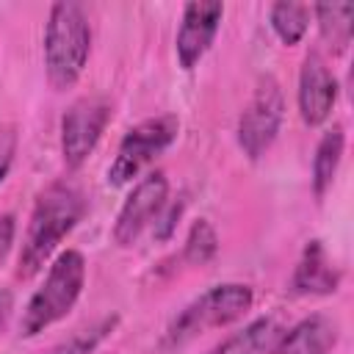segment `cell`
Returning a JSON list of instances; mask_svg holds the SVG:
<instances>
[{
	"label": "cell",
	"mask_w": 354,
	"mask_h": 354,
	"mask_svg": "<svg viewBox=\"0 0 354 354\" xmlns=\"http://www.w3.org/2000/svg\"><path fill=\"white\" fill-rule=\"evenodd\" d=\"M86 213V196L75 183H53L44 188L33 205L28 232L19 252V277H33L50 254L58 249L64 235L80 221Z\"/></svg>",
	"instance_id": "6da1fadb"
},
{
	"label": "cell",
	"mask_w": 354,
	"mask_h": 354,
	"mask_svg": "<svg viewBox=\"0 0 354 354\" xmlns=\"http://www.w3.org/2000/svg\"><path fill=\"white\" fill-rule=\"evenodd\" d=\"M91 53V25L77 3H55L44 30V66L55 88H69L83 75Z\"/></svg>",
	"instance_id": "7a4b0ae2"
},
{
	"label": "cell",
	"mask_w": 354,
	"mask_h": 354,
	"mask_svg": "<svg viewBox=\"0 0 354 354\" xmlns=\"http://www.w3.org/2000/svg\"><path fill=\"white\" fill-rule=\"evenodd\" d=\"M83 282H86V260L77 249H66L61 252L41 288L30 296L25 313H22V321H19V335L22 337H33L39 332H44L47 326L58 324L72 307L75 301L80 299L83 293Z\"/></svg>",
	"instance_id": "3957f363"
},
{
	"label": "cell",
	"mask_w": 354,
	"mask_h": 354,
	"mask_svg": "<svg viewBox=\"0 0 354 354\" xmlns=\"http://www.w3.org/2000/svg\"><path fill=\"white\" fill-rule=\"evenodd\" d=\"M252 301H254V293L249 285H241V282L213 285L210 290H205L202 296H196L191 304H185L180 310V315L169 324V329L163 335V346L180 348L210 329L227 326V324L238 321L252 307Z\"/></svg>",
	"instance_id": "277c9868"
},
{
	"label": "cell",
	"mask_w": 354,
	"mask_h": 354,
	"mask_svg": "<svg viewBox=\"0 0 354 354\" xmlns=\"http://www.w3.org/2000/svg\"><path fill=\"white\" fill-rule=\"evenodd\" d=\"M180 133V122L171 113L152 116L130 127L116 149V158L108 169V183L111 185H124L133 177H138L141 169H147L160 152H166Z\"/></svg>",
	"instance_id": "5b68a950"
},
{
	"label": "cell",
	"mask_w": 354,
	"mask_h": 354,
	"mask_svg": "<svg viewBox=\"0 0 354 354\" xmlns=\"http://www.w3.org/2000/svg\"><path fill=\"white\" fill-rule=\"evenodd\" d=\"M282 116H285L282 88L271 75H266L257 80V86L238 119V144L252 160H257L274 144V138L282 127Z\"/></svg>",
	"instance_id": "8992f818"
},
{
	"label": "cell",
	"mask_w": 354,
	"mask_h": 354,
	"mask_svg": "<svg viewBox=\"0 0 354 354\" xmlns=\"http://www.w3.org/2000/svg\"><path fill=\"white\" fill-rule=\"evenodd\" d=\"M108 119L111 105L105 97H80L69 105L61 119V155L69 169H77L94 152Z\"/></svg>",
	"instance_id": "52a82bcc"
},
{
	"label": "cell",
	"mask_w": 354,
	"mask_h": 354,
	"mask_svg": "<svg viewBox=\"0 0 354 354\" xmlns=\"http://www.w3.org/2000/svg\"><path fill=\"white\" fill-rule=\"evenodd\" d=\"M166 205H169V180L163 177V171H152L144 180H138L116 216L113 224L116 243L133 246L147 227L158 224Z\"/></svg>",
	"instance_id": "ba28073f"
},
{
	"label": "cell",
	"mask_w": 354,
	"mask_h": 354,
	"mask_svg": "<svg viewBox=\"0 0 354 354\" xmlns=\"http://www.w3.org/2000/svg\"><path fill=\"white\" fill-rule=\"evenodd\" d=\"M221 17H224L221 3H188L183 8V19L177 30V58L183 69H194L202 61V55L210 50Z\"/></svg>",
	"instance_id": "9c48e42d"
},
{
	"label": "cell",
	"mask_w": 354,
	"mask_h": 354,
	"mask_svg": "<svg viewBox=\"0 0 354 354\" xmlns=\"http://www.w3.org/2000/svg\"><path fill=\"white\" fill-rule=\"evenodd\" d=\"M337 100V80L318 53H310L299 75V113L307 124H321Z\"/></svg>",
	"instance_id": "30bf717a"
},
{
	"label": "cell",
	"mask_w": 354,
	"mask_h": 354,
	"mask_svg": "<svg viewBox=\"0 0 354 354\" xmlns=\"http://www.w3.org/2000/svg\"><path fill=\"white\" fill-rule=\"evenodd\" d=\"M337 324L326 315L301 318L296 326L279 335L268 354H329L337 343Z\"/></svg>",
	"instance_id": "8fae6325"
},
{
	"label": "cell",
	"mask_w": 354,
	"mask_h": 354,
	"mask_svg": "<svg viewBox=\"0 0 354 354\" xmlns=\"http://www.w3.org/2000/svg\"><path fill=\"white\" fill-rule=\"evenodd\" d=\"M340 285V271L329 260L321 241H310L293 271V290L301 296H326Z\"/></svg>",
	"instance_id": "7c38bea8"
},
{
	"label": "cell",
	"mask_w": 354,
	"mask_h": 354,
	"mask_svg": "<svg viewBox=\"0 0 354 354\" xmlns=\"http://www.w3.org/2000/svg\"><path fill=\"white\" fill-rule=\"evenodd\" d=\"M282 332L285 329L274 318H266L263 315V318H254L252 324H246L232 337H227L210 354H268L274 348V343L279 340Z\"/></svg>",
	"instance_id": "4fadbf2b"
},
{
	"label": "cell",
	"mask_w": 354,
	"mask_h": 354,
	"mask_svg": "<svg viewBox=\"0 0 354 354\" xmlns=\"http://www.w3.org/2000/svg\"><path fill=\"white\" fill-rule=\"evenodd\" d=\"M343 144H346V136H343L340 124L326 130L324 138L318 141L315 158H313V188H315V196H324L326 188L332 185V180L337 174V166H340V158H343Z\"/></svg>",
	"instance_id": "5bb4252c"
},
{
	"label": "cell",
	"mask_w": 354,
	"mask_h": 354,
	"mask_svg": "<svg viewBox=\"0 0 354 354\" xmlns=\"http://www.w3.org/2000/svg\"><path fill=\"white\" fill-rule=\"evenodd\" d=\"M313 14L318 17L321 36L329 41L335 50H346L351 41V17L354 6L351 3H332V6H315Z\"/></svg>",
	"instance_id": "9a60e30c"
},
{
	"label": "cell",
	"mask_w": 354,
	"mask_h": 354,
	"mask_svg": "<svg viewBox=\"0 0 354 354\" xmlns=\"http://www.w3.org/2000/svg\"><path fill=\"white\" fill-rule=\"evenodd\" d=\"M116 324H119V315H105V318H100V321L77 329L72 337H66L64 343H58L47 354H94L97 346L116 329Z\"/></svg>",
	"instance_id": "2e32d148"
},
{
	"label": "cell",
	"mask_w": 354,
	"mask_h": 354,
	"mask_svg": "<svg viewBox=\"0 0 354 354\" xmlns=\"http://www.w3.org/2000/svg\"><path fill=\"white\" fill-rule=\"evenodd\" d=\"M310 22V8L301 3H274L271 6V28L285 44H296Z\"/></svg>",
	"instance_id": "e0dca14e"
},
{
	"label": "cell",
	"mask_w": 354,
	"mask_h": 354,
	"mask_svg": "<svg viewBox=\"0 0 354 354\" xmlns=\"http://www.w3.org/2000/svg\"><path fill=\"white\" fill-rule=\"evenodd\" d=\"M216 249H218V243H216L213 227L207 221H196L188 232V241H185V260L202 266L216 254Z\"/></svg>",
	"instance_id": "ac0fdd59"
},
{
	"label": "cell",
	"mask_w": 354,
	"mask_h": 354,
	"mask_svg": "<svg viewBox=\"0 0 354 354\" xmlns=\"http://www.w3.org/2000/svg\"><path fill=\"white\" fill-rule=\"evenodd\" d=\"M14 149H17V133L14 127H0V183L6 180L8 174V166L14 160Z\"/></svg>",
	"instance_id": "d6986e66"
},
{
	"label": "cell",
	"mask_w": 354,
	"mask_h": 354,
	"mask_svg": "<svg viewBox=\"0 0 354 354\" xmlns=\"http://www.w3.org/2000/svg\"><path fill=\"white\" fill-rule=\"evenodd\" d=\"M14 230H17L14 216H11V213L0 216V263H3V260H6V254L11 252V243H14Z\"/></svg>",
	"instance_id": "ffe728a7"
},
{
	"label": "cell",
	"mask_w": 354,
	"mask_h": 354,
	"mask_svg": "<svg viewBox=\"0 0 354 354\" xmlns=\"http://www.w3.org/2000/svg\"><path fill=\"white\" fill-rule=\"evenodd\" d=\"M11 307H14V296H11V290L0 288V329H3V324L8 321V315H11Z\"/></svg>",
	"instance_id": "44dd1931"
}]
</instances>
